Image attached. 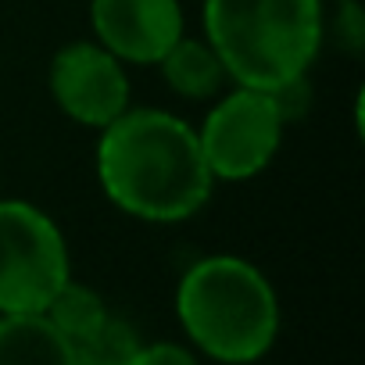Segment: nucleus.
Masks as SVG:
<instances>
[{"label": "nucleus", "instance_id": "nucleus-12", "mask_svg": "<svg viewBox=\"0 0 365 365\" xmlns=\"http://www.w3.org/2000/svg\"><path fill=\"white\" fill-rule=\"evenodd\" d=\"M129 365H197V358L182 344H140Z\"/></svg>", "mask_w": 365, "mask_h": 365}, {"label": "nucleus", "instance_id": "nucleus-10", "mask_svg": "<svg viewBox=\"0 0 365 365\" xmlns=\"http://www.w3.org/2000/svg\"><path fill=\"white\" fill-rule=\"evenodd\" d=\"M43 315H47L51 326L72 344V340L86 336L90 329H97V326L108 319V304L101 301V294H97L93 287L68 279V283L51 297V304H47Z\"/></svg>", "mask_w": 365, "mask_h": 365}, {"label": "nucleus", "instance_id": "nucleus-11", "mask_svg": "<svg viewBox=\"0 0 365 365\" xmlns=\"http://www.w3.org/2000/svg\"><path fill=\"white\" fill-rule=\"evenodd\" d=\"M136 351H140L136 329L125 319H115L111 312L97 329L72 340V361L76 365H129Z\"/></svg>", "mask_w": 365, "mask_h": 365}, {"label": "nucleus", "instance_id": "nucleus-5", "mask_svg": "<svg viewBox=\"0 0 365 365\" xmlns=\"http://www.w3.org/2000/svg\"><path fill=\"white\" fill-rule=\"evenodd\" d=\"M287 115L269 90L233 86L205 115L197 140L215 182H247L279 154Z\"/></svg>", "mask_w": 365, "mask_h": 365}, {"label": "nucleus", "instance_id": "nucleus-1", "mask_svg": "<svg viewBox=\"0 0 365 365\" xmlns=\"http://www.w3.org/2000/svg\"><path fill=\"white\" fill-rule=\"evenodd\" d=\"M97 182L118 212L158 226L197 215L215 190L197 129L161 108H129L101 129Z\"/></svg>", "mask_w": 365, "mask_h": 365}, {"label": "nucleus", "instance_id": "nucleus-2", "mask_svg": "<svg viewBox=\"0 0 365 365\" xmlns=\"http://www.w3.org/2000/svg\"><path fill=\"white\" fill-rule=\"evenodd\" d=\"M201 22L226 79L269 93L308 79L326 36L322 0H205Z\"/></svg>", "mask_w": 365, "mask_h": 365}, {"label": "nucleus", "instance_id": "nucleus-9", "mask_svg": "<svg viewBox=\"0 0 365 365\" xmlns=\"http://www.w3.org/2000/svg\"><path fill=\"white\" fill-rule=\"evenodd\" d=\"M0 365H76L47 315H0Z\"/></svg>", "mask_w": 365, "mask_h": 365}, {"label": "nucleus", "instance_id": "nucleus-4", "mask_svg": "<svg viewBox=\"0 0 365 365\" xmlns=\"http://www.w3.org/2000/svg\"><path fill=\"white\" fill-rule=\"evenodd\" d=\"M68 279L58 222L29 201H0V315H43Z\"/></svg>", "mask_w": 365, "mask_h": 365}, {"label": "nucleus", "instance_id": "nucleus-6", "mask_svg": "<svg viewBox=\"0 0 365 365\" xmlns=\"http://www.w3.org/2000/svg\"><path fill=\"white\" fill-rule=\"evenodd\" d=\"M47 86L65 118L97 133L133 108L125 65L97 40L65 43L51 58Z\"/></svg>", "mask_w": 365, "mask_h": 365}, {"label": "nucleus", "instance_id": "nucleus-8", "mask_svg": "<svg viewBox=\"0 0 365 365\" xmlns=\"http://www.w3.org/2000/svg\"><path fill=\"white\" fill-rule=\"evenodd\" d=\"M165 79V86L182 97V101H212L222 93V86L230 83L226 79V68L219 61V54L212 51V43L205 36H187L182 33L168 51L165 58L154 65Z\"/></svg>", "mask_w": 365, "mask_h": 365}, {"label": "nucleus", "instance_id": "nucleus-7", "mask_svg": "<svg viewBox=\"0 0 365 365\" xmlns=\"http://www.w3.org/2000/svg\"><path fill=\"white\" fill-rule=\"evenodd\" d=\"M90 26L122 65H158L187 33L179 0H90Z\"/></svg>", "mask_w": 365, "mask_h": 365}, {"label": "nucleus", "instance_id": "nucleus-3", "mask_svg": "<svg viewBox=\"0 0 365 365\" xmlns=\"http://www.w3.org/2000/svg\"><path fill=\"white\" fill-rule=\"evenodd\" d=\"M175 315L208 358L247 365L279 336V297L258 265L237 255H208L179 279Z\"/></svg>", "mask_w": 365, "mask_h": 365}]
</instances>
